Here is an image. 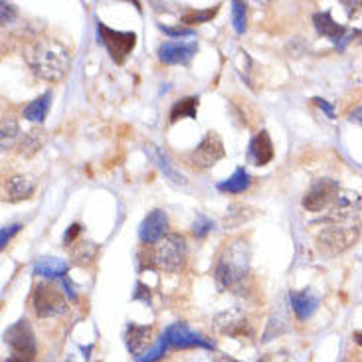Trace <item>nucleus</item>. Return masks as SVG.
<instances>
[{"instance_id":"473e14b6","label":"nucleus","mask_w":362,"mask_h":362,"mask_svg":"<svg viewBox=\"0 0 362 362\" xmlns=\"http://www.w3.org/2000/svg\"><path fill=\"white\" fill-rule=\"evenodd\" d=\"M212 230H214V222H212L208 216L196 214V220H194V224H192V234H194L196 238H206Z\"/></svg>"},{"instance_id":"6ab92c4d","label":"nucleus","mask_w":362,"mask_h":362,"mask_svg":"<svg viewBox=\"0 0 362 362\" xmlns=\"http://www.w3.org/2000/svg\"><path fill=\"white\" fill-rule=\"evenodd\" d=\"M147 153L153 157V161L157 162L159 171H161L162 175L166 176L171 182H175L178 187H187V176L182 175L180 171H176L175 166H173V162H171V159L162 153L161 148L155 147V145H148Z\"/></svg>"},{"instance_id":"aec40b11","label":"nucleus","mask_w":362,"mask_h":362,"mask_svg":"<svg viewBox=\"0 0 362 362\" xmlns=\"http://www.w3.org/2000/svg\"><path fill=\"white\" fill-rule=\"evenodd\" d=\"M4 190L8 194V200H26V198H30L34 194V182L28 176L16 175L12 178H8Z\"/></svg>"},{"instance_id":"7ed1b4c3","label":"nucleus","mask_w":362,"mask_h":362,"mask_svg":"<svg viewBox=\"0 0 362 362\" xmlns=\"http://www.w3.org/2000/svg\"><path fill=\"white\" fill-rule=\"evenodd\" d=\"M187 240L180 234H166L155 252V264L164 271L176 273L187 266Z\"/></svg>"},{"instance_id":"6e6552de","label":"nucleus","mask_w":362,"mask_h":362,"mask_svg":"<svg viewBox=\"0 0 362 362\" xmlns=\"http://www.w3.org/2000/svg\"><path fill=\"white\" fill-rule=\"evenodd\" d=\"M4 343L14 350V354L32 359L36 354V336L26 319H20L14 322L10 329H6L4 333Z\"/></svg>"},{"instance_id":"2f4dec72","label":"nucleus","mask_w":362,"mask_h":362,"mask_svg":"<svg viewBox=\"0 0 362 362\" xmlns=\"http://www.w3.org/2000/svg\"><path fill=\"white\" fill-rule=\"evenodd\" d=\"M20 139V129L14 121H6L2 125V148H10Z\"/></svg>"},{"instance_id":"7c9ffc66","label":"nucleus","mask_w":362,"mask_h":362,"mask_svg":"<svg viewBox=\"0 0 362 362\" xmlns=\"http://www.w3.org/2000/svg\"><path fill=\"white\" fill-rule=\"evenodd\" d=\"M218 8H220V4L214 6V8H206V10H188L182 16V22L184 24H202V22H208L210 18H214Z\"/></svg>"},{"instance_id":"20e7f679","label":"nucleus","mask_w":362,"mask_h":362,"mask_svg":"<svg viewBox=\"0 0 362 362\" xmlns=\"http://www.w3.org/2000/svg\"><path fill=\"white\" fill-rule=\"evenodd\" d=\"M97 40L99 44L105 46V50L111 55L113 62L123 64L127 60V55L131 54L137 46V34L135 32H121V30H113L103 22H97Z\"/></svg>"},{"instance_id":"1a4fd4ad","label":"nucleus","mask_w":362,"mask_h":362,"mask_svg":"<svg viewBox=\"0 0 362 362\" xmlns=\"http://www.w3.org/2000/svg\"><path fill=\"white\" fill-rule=\"evenodd\" d=\"M338 192H341V187H338L336 180L321 178V180L313 182L311 188L305 192L303 206H305V210H309V212H321L322 208L331 206L336 200Z\"/></svg>"},{"instance_id":"e433bc0d","label":"nucleus","mask_w":362,"mask_h":362,"mask_svg":"<svg viewBox=\"0 0 362 362\" xmlns=\"http://www.w3.org/2000/svg\"><path fill=\"white\" fill-rule=\"evenodd\" d=\"M81 234V226L80 224H71L69 228L66 230V234H64V243H66L67 248L76 241V238Z\"/></svg>"},{"instance_id":"c03bdc74","label":"nucleus","mask_w":362,"mask_h":362,"mask_svg":"<svg viewBox=\"0 0 362 362\" xmlns=\"http://www.w3.org/2000/svg\"><path fill=\"white\" fill-rule=\"evenodd\" d=\"M259 362H269V356H266V359H261V361Z\"/></svg>"},{"instance_id":"bb28decb","label":"nucleus","mask_w":362,"mask_h":362,"mask_svg":"<svg viewBox=\"0 0 362 362\" xmlns=\"http://www.w3.org/2000/svg\"><path fill=\"white\" fill-rule=\"evenodd\" d=\"M285 329H287V315H285L283 311H275V315L269 319L268 329H266V333H264V343L271 341V336L282 335Z\"/></svg>"},{"instance_id":"412c9836","label":"nucleus","mask_w":362,"mask_h":362,"mask_svg":"<svg viewBox=\"0 0 362 362\" xmlns=\"http://www.w3.org/2000/svg\"><path fill=\"white\" fill-rule=\"evenodd\" d=\"M67 269H69V264L60 257H42L34 266V273L42 277H62L66 275Z\"/></svg>"},{"instance_id":"423d86ee","label":"nucleus","mask_w":362,"mask_h":362,"mask_svg":"<svg viewBox=\"0 0 362 362\" xmlns=\"http://www.w3.org/2000/svg\"><path fill=\"white\" fill-rule=\"evenodd\" d=\"M359 228L356 226H331L319 234V248L327 254L336 255L347 252L354 241L359 240Z\"/></svg>"},{"instance_id":"c756f323","label":"nucleus","mask_w":362,"mask_h":362,"mask_svg":"<svg viewBox=\"0 0 362 362\" xmlns=\"http://www.w3.org/2000/svg\"><path fill=\"white\" fill-rule=\"evenodd\" d=\"M245 2H232V26L236 30V34L245 32Z\"/></svg>"},{"instance_id":"9b49d317","label":"nucleus","mask_w":362,"mask_h":362,"mask_svg":"<svg viewBox=\"0 0 362 362\" xmlns=\"http://www.w3.org/2000/svg\"><path fill=\"white\" fill-rule=\"evenodd\" d=\"M198 52L196 42H162L159 48V58L169 66H187Z\"/></svg>"},{"instance_id":"4c0bfd02","label":"nucleus","mask_w":362,"mask_h":362,"mask_svg":"<svg viewBox=\"0 0 362 362\" xmlns=\"http://www.w3.org/2000/svg\"><path fill=\"white\" fill-rule=\"evenodd\" d=\"M133 299L137 301H145V303H150V289H148L145 283H137V291H135Z\"/></svg>"},{"instance_id":"2eb2a0df","label":"nucleus","mask_w":362,"mask_h":362,"mask_svg":"<svg viewBox=\"0 0 362 362\" xmlns=\"http://www.w3.org/2000/svg\"><path fill=\"white\" fill-rule=\"evenodd\" d=\"M289 303L299 321H307L309 317L319 307V297L311 293L309 289L303 291H289Z\"/></svg>"},{"instance_id":"ddd939ff","label":"nucleus","mask_w":362,"mask_h":362,"mask_svg":"<svg viewBox=\"0 0 362 362\" xmlns=\"http://www.w3.org/2000/svg\"><path fill=\"white\" fill-rule=\"evenodd\" d=\"M166 228H169V216L164 210L157 208L153 212H148V216L143 220V224L139 226V238L145 243H157L161 241L166 234Z\"/></svg>"},{"instance_id":"9d476101","label":"nucleus","mask_w":362,"mask_h":362,"mask_svg":"<svg viewBox=\"0 0 362 362\" xmlns=\"http://www.w3.org/2000/svg\"><path fill=\"white\" fill-rule=\"evenodd\" d=\"M362 200L356 192L350 190H341L336 196L335 206L331 208L329 216L325 218L327 222H335V226H338V222H347V220H354V216L361 212Z\"/></svg>"},{"instance_id":"b1692460","label":"nucleus","mask_w":362,"mask_h":362,"mask_svg":"<svg viewBox=\"0 0 362 362\" xmlns=\"http://www.w3.org/2000/svg\"><path fill=\"white\" fill-rule=\"evenodd\" d=\"M196 113H198V97L178 99L171 107V123H176L178 119H196Z\"/></svg>"},{"instance_id":"a211bd4d","label":"nucleus","mask_w":362,"mask_h":362,"mask_svg":"<svg viewBox=\"0 0 362 362\" xmlns=\"http://www.w3.org/2000/svg\"><path fill=\"white\" fill-rule=\"evenodd\" d=\"M313 24L317 28V32H319L321 36H325V38H329V40L336 42V44L341 40H347V38H345L347 28L343 26V24H338V22H335L331 12H317L313 16Z\"/></svg>"},{"instance_id":"c85d7f7f","label":"nucleus","mask_w":362,"mask_h":362,"mask_svg":"<svg viewBox=\"0 0 362 362\" xmlns=\"http://www.w3.org/2000/svg\"><path fill=\"white\" fill-rule=\"evenodd\" d=\"M166 347H169V341H166V336L162 335L157 343H155V347L150 350H147L145 354H141L139 359H135V362H157L161 361L162 356H164V352H166Z\"/></svg>"},{"instance_id":"a19ab883","label":"nucleus","mask_w":362,"mask_h":362,"mask_svg":"<svg viewBox=\"0 0 362 362\" xmlns=\"http://www.w3.org/2000/svg\"><path fill=\"white\" fill-rule=\"evenodd\" d=\"M350 121H356V123H361L362 125V105L361 107H356L352 113H350Z\"/></svg>"},{"instance_id":"f257e3e1","label":"nucleus","mask_w":362,"mask_h":362,"mask_svg":"<svg viewBox=\"0 0 362 362\" xmlns=\"http://www.w3.org/2000/svg\"><path fill=\"white\" fill-rule=\"evenodd\" d=\"M26 62L32 74L40 80L58 81L69 69V54L66 46L54 38H38L26 48Z\"/></svg>"},{"instance_id":"0eeeda50","label":"nucleus","mask_w":362,"mask_h":362,"mask_svg":"<svg viewBox=\"0 0 362 362\" xmlns=\"http://www.w3.org/2000/svg\"><path fill=\"white\" fill-rule=\"evenodd\" d=\"M224 155H226V150H224L222 139L214 131H208L200 141V145L190 153L188 159L192 162V166H196V169H210L218 161H222Z\"/></svg>"},{"instance_id":"37998d69","label":"nucleus","mask_w":362,"mask_h":362,"mask_svg":"<svg viewBox=\"0 0 362 362\" xmlns=\"http://www.w3.org/2000/svg\"><path fill=\"white\" fill-rule=\"evenodd\" d=\"M352 338H354V343H356V345H361L362 347V333H354Z\"/></svg>"},{"instance_id":"f8f14e48","label":"nucleus","mask_w":362,"mask_h":362,"mask_svg":"<svg viewBox=\"0 0 362 362\" xmlns=\"http://www.w3.org/2000/svg\"><path fill=\"white\" fill-rule=\"evenodd\" d=\"M164 336L169 341V345H173L176 349H192V347H202V349H212V345L198 333H194L187 322H175L171 325Z\"/></svg>"},{"instance_id":"4be33fe9","label":"nucleus","mask_w":362,"mask_h":362,"mask_svg":"<svg viewBox=\"0 0 362 362\" xmlns=\"http://www.w3.org/2000/svg\"><path fill=\"white\" fill-rule=\"evenodd\" d=\"M50 103H52V92H46L38 99H34L32 103H28L24 109V119H28L30 123H42L50 111Z\"/></svg>"},{"instance_id":"dca6fc26","label":"nucleus","mask_w":362,"mask_h":362,"mask_svg":"<svg viewBox=\"0 0 362 362\" xmlns=\"http://www.w3.org/2000/svg\"><path fill=\"white\" fill-rule=\"evenodd\" d=\"M218 329L224 335L234 336V338H241V336H252V327L245 317H241L240 313H224L216 319Z\"/></svg>"},{"instance_id":"79ce46f5","label":"nucleus","mask_w":362,"mask_h":362,"mask_svg":"<svg viewBox=\"0 0 362 362\" xmlns=\"http://www.w3.org/2000/svg\"><path fill=\"white\" fill-rule=\"evenodd\" d=\"M4 362H34L32 359H24V356H18V354H12V356H8Z\"/></svg>"},{"instance_id":"5701e85b","label":"nucleus","mask_w":362,"mask_h":362,"mask_svg":"<svg viewBox=\"0 0 362 362\" xmlns=\"http://www.w3.org/2000/svg\"><path fill=\"white\" fill-rule=\"evenodd\" d=\"M250 184H252V176L248 175V171L243 166H240V169L234 171V175L230 176L228 180L218 184V190L220 192H230V194H240L243 190H248Z\"/></svg>"},{"instance_id":"c9c22d12","label":"nucleus","mask_w":362,"mask_h":362,"mask_svg":"<svg viewBox=\"0 0 362 362\" xmlns=\"http://www.w3.org/2000/svg\"><path fill=\"white\" fill-rule=\"evenodd\" d=\"M0 12H2V24H10L14 18H16V6L8 4V2H2L0 4Z\"/></svg>"},{"instance_id":"58836bf2","label":"nucleus","mask_w":362,"mask_h":362,"mask_svg":"<svg viewBox=\"0 0 362 362\" xmlns=\"http://www.w3.org/2000/svg\"><path fill=\"white\" fill-rule=\"evenodd\" d=\"M313 101H315V103H317V105H319V107H321L322 111L327 113V117H331V119H335V107H333V105H331L329 101H325L322 97H315Z\"/></svg>"},{"instance_id":"ea45409f","label":"nucleus","mask_w":362,"mask_h":362,"mask_svg":"<svg viewBox=\"0 0 362 362\" xmlns=\"http://www.w3.org/2000/svg\"><path fill=\"white\" fill-rule=\"evenodd\" d=\"M64 287L67 289V295L71 301H76V291H74V283L69 282V279H64Z\"/></svg>"},{"instance_id":"4468645a","label":"nucleus","mask_w":362,"mask_h":362,"mask_svg":"<svg viewBox=\"0 0 362 362\" xmlns=\"http://www.w3.org/2000/svg\"><path fill=\"white\" fill-rule=\"evenodd\" d=\"M150 333H153V329L147 327V325H135V322L127 325L125 345H127V349H129V352L133 354L135 359H139L141 354L147 352L148 343H150Z\"/></svg>"},{"instance_id":"a878e982","label":"nucleus","mask_w":362,"mask_h":362,"mask_svg":"<svg viewBox=\"0 0 362 362\" xmlns=\"http://www.w3.org/2000/svg\"><path fill=\"white\" fill-rule=\"evenodd\" d=\"M44 141H46V137H44V131H28L24 137H22V141H20V145H18V153L20 155H34V153H38L40 147L44 145Z\"/></svg>"},{"instance_id":"72a5a7b5","label":"nucleus","mask_w":362,"mask_h":362,"mask_svg":"<svg viewBox=\"0 0 362 362\" xmlns=\"http://www.w3.org/2000/svg\"><path fill=\"white\" fill-rule=\"evenodd\" d=\"M166 34V36H171V38H180V36H192L194 34V30L192 28H182V26H164V24H161L159 26Z\"/></svg>"},{"instance_id":"f3484780","label":"nucleus","mask_w":362,"mask_h":362,"mask_svg":"<svg viewBox=\"0 0 362 362\" xmlns=\"http://www.w3.org/2000/svg\"><path fill=\"white\" fill-rule=\"evenodd\" d=\"M273 143H271V137L266 129H261L259 133L255 135L250 143V159L257 164V166H264L268 162L273 161Z\"/></svg>"},{"instance_id":"cd10ccee","label":"nucleus","mask_w":362,"mask_h":362,"mask_svg":"<svg viewBox=\"0 0 362 362\" xmlns=\"http://www.w3.org/2000/svg\"><path fill=\"white\" fill-rule=\"evenodd\" d=\"M95 252H97V248H95L92 241H80V243H78V248H74V250H71L74 259H76L80 266L89 264V261L94 259Z\"/></svg>"},{"instance_id":"393cba45","label":"nucleus","mask_w":362,"mask_h":362,"mask_svg":"<svg viewBox=\"0 0 362 362\" xmlns=\"http://www.w3.org/2000/svg\"><path fill=\"white\" fill-rule=\"evenodd\" d=\"M250 218H254V210L250 206L243 204H232L228 208V214L224 218V228H236L243 222H248Z\"/></svg>"},{"instance_id":"f03ea898","label":"nucleus","mask_w":362,"mask_h":362,"mask_svg":"<svg viewBox=\"0 0 362 362\" xmlns=\"http://www.w3.org/2000/svg\"><path fill=\"white\" fill-rule=\"evenodd\" d=\"M250 271V243L245 240L232 241L220 254L214 268V279L220 289L234 287Z\"/></svg>"},{"instance_id":"f704fd0d","label":"nucleus","mask_w":362,"mask_h":362,"mask_svg":"<svg viewBox=\"0 0 362 362\" xmlns=\"http://www.w3.org/2000/svg\"><path fill=\"white\" fill-rule=\"evenodd\" d=\"M20 230H22L20 224H10V226H4L2 232H0V245H2V248H6V243L12 240V236H16Z\"/></svg>"},{"instance_id":"39448f33","label":"nucleus","mask_w":362,"mask_h":362,"mask_svg":"<svg viewBox=\"0 0 362 362\" xmlns=\"http://www.w3.org/2000/svg\"><path fill=\"white\" fill-rule=\"evenodd\" d=\"M34 311L40 319H50V317H60L67 313V301L62 295V291L48 282H40L34 287L32 295Z\"/></svg>"}]
</instances>
